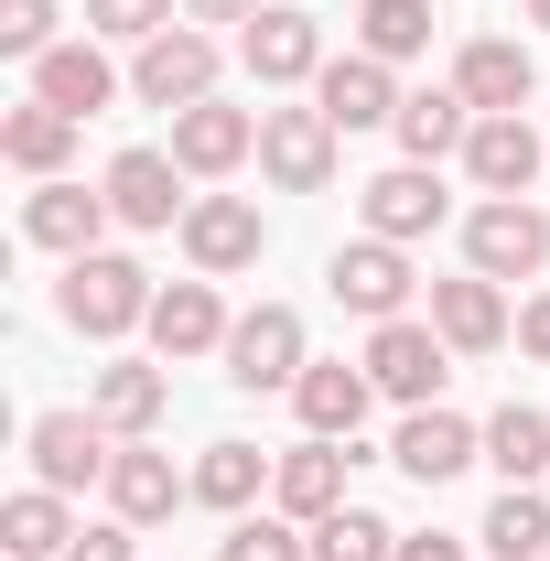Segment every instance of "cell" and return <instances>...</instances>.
<instances>
[{"instance_id": "32", "label": "cell", "mask_w": 550, "mask_h": 561, "mask_svg": "<svg viewBox=\"0 0 550 561\" xmlns=\"http://www.w3.org/2000/svg\"><path fill=\"white\" fill-rule=\"evenodd\" d=\"M475 540H485L496 561H540V551H550V507H540L529 486H507L496 507H485V529H475Z\"/></svg>"}, {"instance_id": "1", "label": "cell", "mask_w": 550, "mask_h": 561, "mask_svg": "<svg viewBox=\"0 0 550 561\" xmlns=\"http://www.w3.org/2000/svg\"><path fill=\"white\" fill-rule=\"evenodd\" d=\"M55 302H66L76 335H98V346H108V335L151 324V271L119 260V249H87V260H66V291H55Z\"/></svg>"}, {"instance_id": "5", "label": "cell", "mask_w": 550, "mask_h": 561, "mask_svg": "<svg viewBox=\"0 0 550 561\" xmlns=\"http://www.w3.org/2000/svg\"><path fill=\"white\" fill-rule=\"evenodd\" d=\"M108 465H119V432L98 411H44L33 421V486L76 496V486H108Z\"/></svg>"}, {"instance_id": "38", "label": "cell", "mask_w": 550, "mask_h": 561, "mask_svg": "<svg viewBox=\"0 0 550 561\" xmlns=\"http://www.w3.org/2000/svg\"><path fill=\"white\" fill-rule=\"evenodd\" d=\"M184 22H238V33H249V22H260V0H184Z\"/></svg>"}, {"instance_id": "21", "label": "cell", "mask_w": 550, "mask_h": 561, "mask_svg": "<svg viewBox=\"0 0 550 561\" xmlns=\"http://www.w3.org/2000/svg\"><path fill=\"white\" fill-rule=\"evenodd\" d=\"M33 98H44V108H66L76 130H87V119H98V108L119 98V66L98 55V33H87V44H55V55L33 66Z\"/></svg>"}, {"instance_id": "30", "label": "cell", "mask_w": 550, "mask_h": 561, "mask_svg": "<svg viewBox=\"0 0 550 561\" xmlns=\"http://www.w3.org/2000/svg\"><path fill=\"white\" fill-rule=\"evenodd\" d=\"M271 486V454L260 443H206V465H195V507H227V518H249V496Z\"/></svg>"}, {"instance_id": "6", "label": "cell", "mask_w": 550, "mask_h": 561, "mask_svg": "<svg viewBox=\"0 0 550 561\" xmlns=\"http://www.w3.org/2000/svg\"><path fill=\"white\" fill-rule=\"evenodd\" d=\"M335 119L324 108H260V173H271L280 195H324L335 184Z\"/></svg>"}, {"instance_id": "9", "label": "cell", "mask_w": 550, "mask_h": 561, "mask_svg": "<svg viewBox=\"0 0 550 561\" xmlns=\"http://www.w3.org/2000/svg\"><path fill=\"white\" fill-rule=\"evenodd\" d=\"M98 195H108V216H119V227H184V206H195L173 151H119Z\"/></svg>"}, {"instance_id": "39", "label": "cell", "mask_w": 550, "mask_h": 561, "mask_svg": "<svg viewBox=\"0 0 550 561\" xmlns=\"http://www.w3.org/2000/svg\"><path fill=\"white\" fill-rule=\"evenodd\" d=\"M518 346H529V356H550V291L529 302V313H518Z\"/></svg>"}, {"instance_id": "26", "label": "cell", "mask_w": 550, "mask_h": 561, "mask_svg": "<svg viewBox=\"0 0 550 561\" xmlns=\"http://www.w3.org/2000/svg\"><path fill=\"white\" fill-rule=\"evenodd\" d=\"M389 130H400L411 162H443V151H465V140H475V98H465V87H421V98H400V119H389Z\"/></svg>"}, {"instance_id": "28", "label": "cell", "mask_w": 550, "mask_h": 561, "mask_svg": "<svg viewBox=\"0 0 550 561\" xmlns=\"http://www.w3.org/2000/svg\"><path fill=\"white\" fill-rule=\"evenodd\" d=\"M0 551H11V561H66L76 551L66 496H55V486H22L11 507H0Z\"/></svg>"}, {"instance_id": "16", "label": "cell", "mask_w": 550, "mask_h": 561, "mask_svg": "<svg viewBox=\"0 0 550 561\" xmlns=\"http://www.w3.org/2000/svg\"><path fill=\"white\" fill-rule=\"evenodd\" d=\"M313 108H324L335 130H389V119H400V87H389V66H378V55H324Z\"/></svg>"}, {"instance_id": "37", "label": "cell", "mask_w": 550, "mask_h": 561, "mask_svg": "<svg viewBox=\"0 0 550 561\" xmlns=\"http://www.w3.org/2000/svg\"><path fill=\"white\" fill-rule=\"evenodd\" d=\"M66 561H140V551H130V529H76Z\"/></svg>"}, {"instance_id": "23", "label": "cell", "mask_w": 550, "mask_h": 561, "mask_svg": "<svg viewBox=\"0 0 550 561\" xmlns=\"http://www.w3.org/2000/svg\"><path fill=\"white\" fill-rule=\"evenodd\" d=\"M454 87L475 98V119H496V108H529L540 66H529V44H507V33H475V44L454 55Z\"/></svg>"}, {"instance_id": "12", "label": "cell", "mask_w": 550, "mask_h": 561, "mask_svg": "<svg viewBox=\"0 0 550 561\" xmlns=\"http://www.w3.org/2000/svg\"><path fill=\"white\" fill-rule=\"evenodd\" d=\"M238 55H249L260 87H302V76H324V22H313V11H291V0H271V11L238 33Z\"/></svg>"}, {"instance_id": "27", "label": "cell", "mask_w": 550, "mask_h": 561, "mask_svg": "<svg viewBox=\"0 0 550 561\" xmlns=\"http://www.w3.org/2000/svg\"><path fill=\"white\" fill-rule=\"evenodd\" d=\"M66 151H76V119H66V108H44V98L0 119V162L33 173V184H66Z\"/></svg>"}, {"instance_id": "19", "label": "cell", "mask_w": 550, "mask_h": 561, "mask_svg": "<svg viewBox=\"0 0 550 561\" xmlns=\"http://www.w3.org/2000/svg\"><path fill=\"white\" fill-rule=\"evenodd\" d=\"M443 227V173L432 162H400V173H378L367 184V238H389V249H411Z\"/></svg>"}, {"instance_id": "31", "label": "cell", "mask_w": 550, "mask_h": 561, "mask_svg": "<svg viewBox=\"0 0 550 561\" xmlns=\"http://www.w3.org/2000/svg\"><path fill=\"white\" fill-rule=\"evenodd\" d=\"M356 55H378V66L432 55V0H367L356 11Z\"/></svg>"}, {"instance_id": "17", "label": "cell", "mask_w": 550, "mask_h": 561, "mask_svg": "<svg viewBox=\"0 0 550 561\" xmlns=\"http://www.w3.org/2000/svg\"><path fill=\"white\" fill-rule=\"evenodd\" d=\"M184 496H195V476H173V454L119 443V465H108V507H119V529H162Z\"/></svg>"}, {"instance_id": "4", "label": "cell", "mask_w": 550, "mask_h": 561, "mask_svg": "<svg viewBox=\"0 0 550 561\" xmlns=\"http://www.w3.org/2000/svg\"><path fill=\"white\" fill-rule=\"evenodd\" d=\"M550 260V216L529 206V195H485L475 216H465V271L485 280H529Z\"/></svg>"}, {"instance_id": "13", "label": "cell", "mask_w": 550, "mask_h": 561, "mask_svg": "<svg viewBox=\"0 0 550 561\" xmlns=\"http://www.w3.org/2000/svg\"><path fill=\"white\" fill-rule=\"evenodd\" d=\"M465 173H475L485 195H529L550 173V140L529 130V108H496V119H475V140H465Z\"/></svg>"}, {"instance_id": "25", "label": "cell", "mask_w": 550, "mask_h": 561, "mask_svg": "<svg viewBox=\"0 0 550 561\" xmlns=\"http://www.w3.org/2000/svg\"><path fill=\"white\" fill-rule=\"evenodd\" d=\"M98 227H108V195H87V184H44V195L22 206V238H33V249H55V260H87V249H98Z\"/></svg>"}, {"instance_id": "3", "label": "cell", "mask_w": 550, "mask_h": 561, "mask_svg": "<svg viewBox=\"0 0 550 561\" xmlns=\"http://www.w3.org/2000/svg\"><path fill=\"white\" fill-rule=\"evenodd\" d=\"M130 98L140 108H206L216 98V33H195V22L151 33V44L130 55Z\"/></svg>"}, {"instance_id": "24", "label": "cell", "mask_w": 550, "mask_h": 561, "mask_svg": "<svg viewBox=\"0 0 550 561\" xmlns=\"http://www.w3.org/2000/svg\"><path fill=\"white\" fill-rule=\"evenodd\" d=\"M87 411L108 421L119 443H140L151 421L173 411V378H162V367H140V356H119V367H98V389H87Z\"/></svg>"}, {"instance_id": "11", "label": "cell", "mask_w": 550, "mask_h": 561, "mask_svg": "<svg viewBox=\"0 0 550 561\" xmlns=\"http://www.w3.org/2000/svg\"><path fill=\"white\" fill-rule=\"evenodd\" d=\"M389 465H400L411 486H454L465 465H485V432H475V421H454L443 400H432V411H411V421H400V443H389Z\"/></svg>"}, {"instance_id": "15", "label": "cell", "mask_w": 550, "mask_h": 561, "mask_svg": "<svg viewBox=\"0 0 550 561\" xmlns=\"http://www.w3.org/2000/svg\"><path fill=\"white\" fill-rule=\"evenodd\" d=\"M249 151H260V108H227V98H206V108H173V162H184V173H238V162H249Z\"/></svg>"}, {"instance_id": "35", "label": "cell", "mask_w": 550, "mask_h": 561, "mask_svg": "<svg viewBox=\"0 0 550 561\" xmlns=\"http://www.w3.org/2000/svg\"><path fill=\"white\" fill-rule=\"evenodd\" d=\"M173 22H184V0H87V33L98 44H151Z\"/></svg>"}, {"instance_id": "29", "label": "cell", "mask_w": 550, "mask_h": 561, "mask_svg": "<svg viewBox=\"0 0 550 561\" xmlns=\"http://www.w3.org/2000/svg\"><path fill=\"white\" fill-rule=\"evenodd\" d=\"M485 465H496L507 486H540L550 476V421L529 411V400H507V411L485 421Z\"/></svg>"}, {"instance_id": "34", "label": "cell", "mask_w": 550, "mask_h": 561, "mask_svg": "<svg viewBox=\"0 0 550 561\" xmlns=\"http://www.w3.org/2000/svg\"><path fill=\"white\" fill-rule=\"evenodd\" d=\"M216 561H313V529L302 518H238L216 540Z\"/></svg>"}, {"instance_id": "20", "label": "cell", "mask_w": 550, "mask_h": 561, "mask_svg": "<svg viewBox=\"0 0 550 561\" xmlns=\"http://www.w3.org/2000/svg\"><path fill=\"white\" fill-rule=\"evenodd\" d=\"M151 346L162 356H227V302H216V280H173V291H151Z\"/></svg>"}, {"instance_id": "22", "label": "cell", "mask_w": 550, "mask_h": 561, "mask_svg": "<svg viewBox=\"0 0 550 561\" xmlns=\"http://www.w3.org/2000/svg\"><path fill=\"white\" fill-rule=\"evenodd\" d=\"M345 465H356L345 443H291V454L271 465L280 518H302V529H313V518H335V507H345Z\"/></svg>"}, {"instance_id": "36", "label": "cell", "mask_w": 550, "mask_h": 561, "mask_svg": "<svg viewBox=\"0 0 550 561\" xmlns=\"http://www.w3.org/2000/svg\"><path fill=\"white\" fill-rule=\"evenodd\" d=\"M0 55L44 66V55H55V0H0Z\"/></svg>"}, {"instance_id": "41", "label": "cell", "mask_w": 550, "mask_h": 561, "mask_svg": "<svg viewBox=\"0 0 550 561\" xmlns=\"http://www.w3.org/2000/svg\"><path fill=\"white\" fill-rule=\"evenodd\" d=\"M529 22H540V33H550V0H529Z\"/></svg>"}, {"instance_id": "10", "label": "cell", "mask_w": 550, "mask_h": 561, "mask_svg": "<svg viewBox=\"0 0 550 561\" xmlns=\"http://www.w3.org/2000/svg\"><path fill=\"white\" fill-rule=\"evenodd\" d=\"M335 302L345 313H367V324H400V313H411V260H400V249H389V238H356V249H335Z\"/></svg>"}, {"instance_id": "18", "label": "cell", "mask_w": 550, "mask_h": 561, "mask_svg": "<svg viewBox=\"0 0 550 561\" xmlns=\"http://www.w3.org/2000/svg\"><path fill=\"white\" fill-rule=\"evenodd\" d=\"M432 324H443V346H454V356H496V346H507V291H496L485 271L432 280Z\"/></svg>"}, {"instance_id": "7", "label": "cell", "mask_w": 550, "mask_h": 561, "mask_svg": "<svg viewBox=\"0 0 550 561\" xmlns=\"http://www.w3.org/2000/svg\"><path fill=\"white\" fill-rule=\"evenodd\" d=\"M313 356H302V313L291 302H260V313H238L227 324V378L238 389H291Z\"/></svg>"}, {"instance_id": "33", "label": "cell", "mask_w": 550, "mask_h": 561, "mask_svg": "<svg viewBox=\"0 0 550 561\" xmlns=\"http://www.w3.org/2000/svg\"><path fill=\"white\" fill-rule=\"evenodd\" d=\"M313 561H400V529L378 507H335V518H313Z\"/></svg>"}, {"instance_id": "40", "label": "cell", "mask_w": 550, "mask_h": 561, "mask_svg": "<svg viewBox=\"0 0 550 561\" xmlns=\"http://www.w3.org/2000/svg\"><path fill=\"white\" fill-rule=\"evenodd\" d=\"M400 561H465V540H443V529H421V540H400Z\"/></svg>"}, {"instance_id": "8", "label": "cell", "mask_w": 550, "mask_h": 561, "mask_svg": "<svg viewBox=\"0 0 550 561\" xmlns=\"http://www.w3.org/2000/svg\"><path fill=\"white\" fill-rule=\"evenodd\" d=\"M260 249H271V227H260V206H249V195H195V206H184V260H195L206 280L249 271Z\"/></svg>"}, {"instance_id": "2", "label": "cell", "mask_w": 550, "mask_h": 561, "mask_svg": "<svg viewBox=\"0 0 550 561\" xmlns=\"http://www.w3.org/2000/svg\"><path fill=\"white\" fill-rule=\"evenodd\" d=\"M367 378H378V400H400V411H432L443 400V378H454V346H443V324H378L367 335V356H356Z\"/></svg>"}, {"instance_id": "14", "label": "cell", "mask_w": 550, "mask_h": 561, "mask_svg": "<svg viewBox=\"0 0 550 561\" xmlns=\"http://www.w3.org/2000/svg\"><path fill=\"white\" fill-rule=\"evenodd\" d=\"M367 400H378V378H367V367H345V356H313V367L291 378V411H302L313 443H356Z\"/></svg>"}]
</instances>
